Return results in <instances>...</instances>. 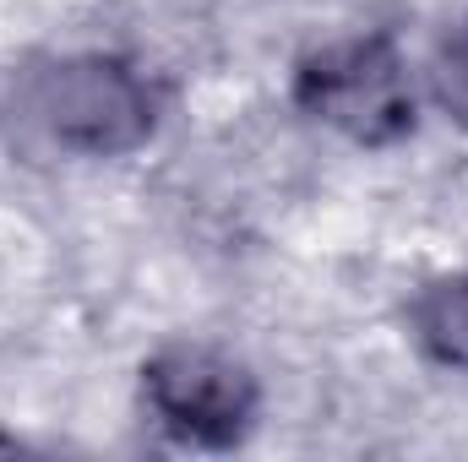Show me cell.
<instances>
[{"label":"cell","mask_w":468,"mask_h":462,"mask_svg":"<svg viewBox=\"0 0 468 462\" xmlns=\"http://www.w3.org/2000/svg\"><path fill=\"white\" fill-rule=\"evenodd\" d=\"M409 332L436 364L468 370V272L436 278L409 305Z\"/></svg>","instance_id":"277c9868"},{"label":"cell","mask_w":468,"mask_h":462,"mask_svg":"<svg viewBox=\"0 0 468 462\" xmlns=\"http://www.w3.org/2000/svg\"><path fill=\"white\" fill-rule=\"evenodd\" d=\"M441 82H447V99L468 115V16L458 22V33L441 49Z\"/></svg>","instance_id":"5b68a950"},{"label":"cell","mask_w":468,"mask_h":462,"mask_svg":"<svg viewBox=\"0 0 468 462\" xmlns=\"http://www.w3.org/2000/svg\"><path fill=\"white\" fill-rule=\"evenodd\" d=\"M142 403L186 446H234L256 425V375L213 343H169L142 364Z\"/></svg>","instance_id":"3957f363"},{"label":"cell","mask_w":468,"mask_h":462,"mask_svg":"<svg viewBox=\"0 0 468 462\" xmlns=\"http://www.w3.org/2000/svg\"><path fill=\"white\" fill-rule=\"evenodd\" d=\"M27 115L66 152L120 158L153 136L158 99L147 77L115 55H66L27 77Z\"/></svg>","instance_id":"6da1fadb"},{"label":"cell","mask_w":468,"mask_h":462,"mask_svg":"<svg viewBox=\"0 0 468 462\" xmlns=\"http://www.w3.org/2000/svg\"><path fill=\"white\" fill-rule=\"evenodd\" d=\"M294 104L359 147H392L414 131V82L387 38H344L305 55Z\"/></svg>","instance_id":"7a4b0ae2"}]
</instances>
